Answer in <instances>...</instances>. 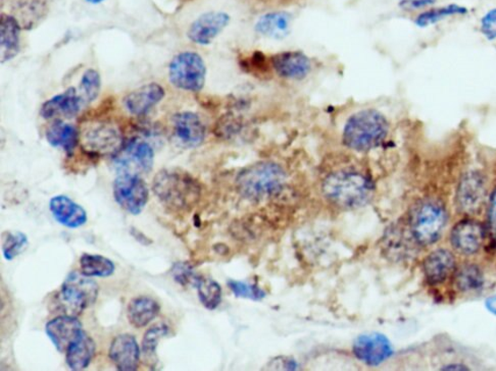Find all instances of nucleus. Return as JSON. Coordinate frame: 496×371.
I'll use <instances>...</instances> for the list:
<instances>
[{
  "mask_svg": "<svg viewBox=\"0 0 496 371\" xmlns=\"http://www.w3.org/2000/svg\"><path fill=\"white\" fill-rule=\"evenodd\" d=\"M325 198L344 209L360 208L368 205L374 195V183L366 174L355 170L334 172L322 185Z\"/></svg>",
  "mask_w": 496,
  "mask_h": 371,
  "instance_id": "nucleus-1",
  "label": "nucleus"
},
{
  "mask_svg": "<svg viewBox=\"0 0 496 371\" xmlns=\"http://www.w3.org/2000/svg\"><path fill=\"white\" fill-rule=\"evenodd\" d=\"M468 13L466 7L458 4H449L440 7H435V9L423 12L415 20V24L420 28H426L432 26L439 21L452 17L462 16Z\"/></svg>",
  "mask_w": 496,
  "mask_h": 371,
  "instance_id": "nucleus-30",
  "label": "nucleus"
},
{
  "mask_svg": "<svg viewBox=\"0 0 496 371\" xmlns=\"http://www.w3.org/2000/svg\"><path fill=\"white\" fill-rule=\"evenodd\" d=\"M131 235L136 240L137 242H140L141 244L144 246H148L152 243L151 240L145 236L142 232L140 230H137L135 228L131 229L130 231Z\"/></svg>",
  "mask_w": 496,
  "mask_h": 371,
  "instance_id": "nucleus-40",
  "label": "nucleus"
},
{
  "mask_svg": "<svg viewBox=\"0 0 496 371\" xmlns=\"http://www.w3.org/2000/svg\"><path fill=\"white\" fill-rule=\"evenodd\" d=\"M455 283L463 293L475 292L484 285V274L475 265L463 266L456 274Z\"/></svg>",
  "mask_w": 496,
  "mask_h": 371,
  "instance_id": "nucleus-29",
  "label": "nucleus"
},
{
  "mask_svg": "<svg viewBox=\"0 0 496 371\" xmlns=\"http://www.w3.org/2000/svg\"><path fill=\"white\" fill-rule=\"evenodd\" d=\"M448 223L446 207L439 200H421L408 215V228L414 241L428 246L439 241Z\"/></svg>",
  "mask_w": 496,
  "mask_h": 371,
  "instance_id": "nucleus-5",
  "label": "nucleus"
},
{
  "mask_svg": "<svg viewBox=\"0 0 496 371\" xmlns=\"http://www.w3.org/2000/svg\"><path fill=\"white\" fill-rule=\"evenodd\" d=\"M96 353V341L83 331L65 351V362L71 370L81 371L90 366Z\"/></svg>",
  "mask_w": 496,
  "mask_h": 371,
  "instance_id": "nucleus-24",
  "label": "nucleus"
},
{
  "mask_svg": "<svg viewBox=\"0 0 496 371\" xmlns=\"http://www.w3.org/2000/svg\"><path fill=\"white\" fill-rule=\"evenodd\" d=\"M228 287L236 297L251 300H261L266 296L264 291L245 282L229 281Z\"/></svg>",
  "mask_w": 496,
  "mask_h": 371,
  "instance_id": "nucleus-36",
  "label": "nucleus"
},
{
  "mask_svg": "<svg viewBox=\"0 0 496 371\" xmlns=\"http://www.w3.org/2000/svg\"><path fill=\"white\" fill-rule=\"evenodd\" d=\"M83 332L78 316L63 315L49 320L46 325L47 336L58 352L67 351L68 347Z\"/></svg>",
  "mask_w": 496,
  "mask_h": 371,
  "instance_id": "nucleus-18",
  "label": "nucleus"
},
{
  "mask_svg": "<svg viewBox=\"0 0 496 371\" xmlns=\"http://www.w3.org/2000/svg\"><path fill=\"white\" fill-rule=\"evenodd\" d=\"M436 0H403L401 5L406 10H421L424 7L433 4Z\"/></svg>",
  "mask_w": 496,
  "mask_h": 371,
  "instance_id": "nucleus-39",
  "label": "nucleus"
},
{
  "mask_svg": "<svg viewBox=\"0 0 496 371\" xmlns=\"http://www.w3.org/2000/svg\"><path fill=\"white\" fill-rule=\"evenodd\" d=\"M165 96L164 87L158 83H150L128 93L124 98V106L130 114L147 115L165 98Z\"/></svg>",
  "mask_w": 496,
  "mask_h": 371,
  "instance_id": "nucleus-19",
  "label": "nucleus"
},
{
  "mask_svg": "<svg viewBox=\"0 0 496 371\" xmlns=\"http://www.w3.org/2000/svg\"><path fill=\"white\" fill-rule=\"evenodd\" d=\"M443 370H468L466 367L463 366H448L446 367L441 368Z\"/></svg>",
  "mask_w": 496,
  "mask_h": 371,
  "instance_id": "nucleus-42",
  "label": "nucleus"
},
{
  "mask_svg": "<svg viewBox=\"0 0 496 371\" xmlns=\"http://www.w3.org/2000/svg\"><path fill=\"white\" fill-rule=\"evenodd\" d=\"M389 132V121L381 112L361 109L346 122L342 141L349 149L364 152L381 147Z\"/></svg>",
  "mask_w": 496,
  "mask_h": 371,
  "instance_id": "nucleus-3",
  "label": "nucleus"
},
{
  "mask_svg": "<svg viewBox=\"0 0 496 371\" xmlns=\"http://www.w3.org/2000/svg\"><path fill=\"white\" fill-rule=\"evenodd\" d=\"M114 198L130 215H138L147 207L150 190L140 174L120 173L113 184Z\"/></svg>",
  "mask_w": 496,
  "mask_h": 371,
  "instance_id": "nucleus-9",
  "label": "nucleus"
},
{
  "mask_svg": "<svg viewBox=\"0 0 496 371\" xmlns=\"http://www.w3.org/2000/svg\"><path fill=\"white\" fill-rule=\"evenodd\" d=\"M456 258L454 254L446 249L435 250L430 253L423 265V272L430 285H440L454 274Z\"/></svg>",
  "mask_w": 496,
  "mask_h": 371,
  "instance_id": "nucleus-22",
  "label": "nucleus"
},
{
  "mask_svg": "<svg viewBox=\"0 0 496 371\" xmlns=\"http://www.w3.org/2000/svg\"><path fill=\"white\" fill-rule=\"evenodd\" d=\"M484 237L483 224L473 220L458 222L450 232L451 245L462 256L476 254L483 244Z\"/></svg>",
  "mask_w": 496,
  "mask_h": 371,
  "instance_id": "nucleus-16",
  "label": "nucleus"
},
{
  "mask_svg": "<svg viewBox=\"0 0 496 371\" xmlns=\"http://www.w3.org/2000/svg\"><path fill=\"white\" fill-rule=\"evenodd\" d=\"M49 209L55 220L65 228L82 227L89 220L86 210L65 195H57L51 198Z\"/></svg>",
  "mask_w": 496,
  "mask_h": 371,
  "instance_id": "nucleus-21",
  "label": "nucleus"
},
{
  "mask_svg": "<svg viewBox=\"0 0 496 371\" xmlns=\"http://www.w3.org/2000/svg\"><path fill=\"white\" fill-rule=\"evenodd\" d=\"M173 139L179 148H198L206 139L207 129L198 114L181 112L172 118Z\"/></svg>",
  "mask_w": 496,
  "mask_h": 371,
  "instance_id": "nucleus-12",
  "label": "nucleus"
},
{
  "mask_svg": "<svg viewBox=\"0 0 496 371\" xmlns=\"http://www.w3.org/2000/svg\"><path fill=\"white\" fill-rule=\"evenodd\" d=\"M80 89L87 103H93L98 97L101 89L99 72L93 69L87 70L80 83Z\"/></svg>",
  "mask_w": 496,
  "mask_h": 371,
  "instance_id": "nucleus-34",
  "label": "nucleus"
},
{
  "mask_svg": "<svg viewBox=\"0 0 496 371\" xmlns=\"http://www.w3.org/2000/svg\"><path fill=\"white\" fill-rule=\"evenodd\" d=\"M114 157V164L118 173H149L155 163V151L151 145L141 138H133L123 144L122 148Z\"/></svg>",
  "mask_w": 496,
  "mask_h": 371,
  "instance_id": "nucleus-10",
  "label": "nucleus"
},
{
  "mask_svg": "<svg viewBox=\"0 0 496 371\" xmlns=\"http://www.w3.org/2000/svg\"><path fill=\"white\" fill-rule=\"evenodd\" d=\"M355 358L370 367L381 366L392 356V347L381 333L362 334L354 344Z\"/></svg>",
  "mask_w": 496,
  "mask_h": 371,
  "instance_id": "nucleus-15",
  "label": "nucleus"
},
{
  "mask_svg": "<svg viewBox=\"0 0 496 371\" xmlns=\"http://www.w3.org/2000/svg\"><path fill=\"white\" fill-rule=\"evenodd\" d=\"M99 288L82 273L73 272L65 278L56 296L57 308L63 315L79 316L97 302Z\"/></svg>",
  "mask_w": 496,
  "mask_h": 371,
  "instance_id": "nucleus-6",
  "label": "nucleus"
},
{
  "mask_svg": "<svg viewBox=\"0 0 496 371\" xmlns=\"http://www.w3.org/2000/svg\"><path fill=\"white\" fill-rule=\"evenodd\" d=\"M82 98L74 87H70L61 94L46 101L40 108V115L45 120L72 119L81 111Z\"/></svg>",
  "mask_w": 496,
  "mask_h": 371,
  "instance_id": "nucleus-20",
  "label": "nucleus"
},
{
  "mask_svg": "<svg viewBox=\"0 0 496 371\" xmlns=\"http://www.w3.org/2000/svg\"><path fill=\"white\" fill-rule=\"evenodd\" d=\"M21 25L11 14L3 13L0 19V50L2 63L10 62L20 53Z\"/></svg>",
  "mask_w": 496,
  "mask_h": 371,
  "instance_id": "nucleus-25",
  "label": "nucleus"
},
{
  "mask_svg": "<svg viewBox=\"0 0 496 371\" xmlns=\"http://www.w3.org/2000/svg\"><path fill=\"white\" fill-rule=\"evenodd\" d=\"M198 289L200 300L204 308L209 310H215L222 301V288L211 279L201 278L195 283Z\"/></svg>",
  "mask_w": 496,
  "mask_h": 371,
  "instance_id": "nucleus-31",
  "label": "nucleus"
},
{
  "mask_svg": "<svg viewBox=\"0 0 496 371\" xmlns=\"http://www.w3.org/2000/svg\"><path fill=\"white\" fill-rule=\"evenodd\" d=\"M80 141L86 154L94 156H115L125 142L119 128L108 122L90 123L80 135Z\"/></svg>",
  "mask_w": 496,
  "mask_h": 371,
  "instance_id": "nucleus-8",
  "label": "nucleus"
},
{
  "mask_svg": "<svg viewBox=\"0 0 496 371\" xmlns=\"http://www.w3.org/2000/svg\"><path fill=\"white\" fill-rule=\"evenodd\" d=\"M286 183V173L279 164L258 163L245 167L236 178L237 190L244 198L261 201L279 194Z\"/></svg>",
  "mask_w": 496,
  "mask_h": 371,
  "instance_id": "nucleus-4",
  "label": "nucleus"
},
{
  "mask_svg": "<svg viewBox=\"0 0 496 371\" xmlns=\"http://www.w3.org/2000/svg\"><path fill=\"white\" fill-rule=\"evenodd\" d=\"M269 68L282 79L301 81L311 74L310 57L298 50H287L269 57Z\"/></svg>",
  "mask_w": 496,
  "mask_h": 371,
  "instance_id": "nucleus-14",
  "label": "nucleus"
},
{
  "mask_svg": "<svg viewBox=\"0 0 496 371\" xmlns=\"http://www.w3.org/2000/svg\"><path fill=\"white\" fill-rule=\"evenodd\" d=\"M108 358L119 371H135L140 367L141 350L133 334L116 336L109 347Z\"/></svg>",
  "mask_w": 496,
  "mask_h": 371,
  "instance_id": "nucleus-17",
  "label": "nucleus"
},
{
  "mask_svg": "<svg viewBox=\"0 0 496 371\" xmlns=\"http://www.w3.org/2000/svg\"><path fill=\"white\" fill-rule=\"evenodd\" d=\"M86 2L91 4H99L101 3H104L105 0H86Z\"/></svg>",
  "mask_w": 496,
  "mask_h": 371,
  "instance_id": "nucleus-43",
  "label": "nucleus"
},
{
  "mask_svg": "<svg viewBox=\"0 0 496 371\" xmlns=\"http://www.w3.org/2000/svg\"><path fill=\"white\" fill-rule=\"evenodd\" d=\"M152 190L160 203L173 212L192 209L201 195L199 181L178 169L159 171L153 179Z\"/></svg>",
  "mask_w": 496,
  "mask_h": 371,
  "instance_id": "nucleus-2",
  "label": "nucleus"
},
{
  "mask_svg": "<svg viewBox=\"0 0 496 371\" xmlns=\"http://www.w3.org/2000/svg\"><path fill=\"white\" fill-rule=\"evenodd\" d=\"M169 80L180 90L201 92L207 80L206 63L194 52L180 53L169 64Z\"/></svg>",
  "mask_w": 496,
  "mask_h": 371,
  "instance_id": "nucleus-7",
  "label": "nucleus"
},
{
  "mask_svg": "<svg viewBox=\"0 0 496 371\" xmlns=\"http://www.w3.org/2000/svg\"><path fill=\"white\" fill-rule=\"evenodd\" d=\"M171 274L175 282L182 287L188 285L195 286L196 282L200 279V276L195 274L193 267L185 263V261H179V263L174 264Z\"/></svg>",
  "mask_w": 496,
  "mask_h": 371,
  "instance_id": "nucleus-35",
  "label": "nucleus"
},
{
  "mask_svg": "<svg viewBox=\"0 0 496 371\" xmlns=\"http://www.w3.org/2000/svg\"><path fill=\"white\" fill-rule=\"evenodd\" d=\"M29 244V240L24 232L19 231H9L4 232L3 237V254L7 261L18 257Z\"/></svg>",
  "mask_w": 496,
  "mask_h": 371,
  "instance_id": "nucleus-33",
  "label": "nucleus"
},
{
  "mask_svg": "<svg viewBox=\"0 0 496 371\" xmlns=\"http://www.w3.org/2000/svg\"><path fill=\"white\" fill-rule=\"evenodd\" d=\"M47 140L55 148H61L65 155L72 156L80 143V132L71 123L57 120L46 133Z\"/></svg>",
  "mask_w": 496,
  "mask_h": 371,
  "instance_id": "nucleus-26",
  "label": "nucleus"
},
{
  "mask_svg": "<svg viewBox=\"0 0 496 371\" xmlns=\"http://www.w3.org/2000/svg\"><path fill=\"white\" fill-rule=\"evenodd\" d=\"M293 16L287 12H268L255 21L254 30L262 38L269 39H283L290 32Z\"/></svg>",
  "mask_w": 496,
  "mask_h": 371,
  "instance_id": "nucleus-23",
  "label": "nucleus"
},
{
  "mask_svg": "<svg viewBox=\"0 0 496 371\" xmlns=\"http://www.w3.org/2000/svg\"><path fill=\"white\" fill-rule=\"evenodd\" d=\"M80 267L81 273L90 278H108L115 271L113 261L99 254L84 253L80 258Z\"/></svg>",
  "mask_w": 496,
  "mask_h": 371,
  "instance_id": "nucleus-28",
  "label": "nucleus"
},
{
  "mask_svg": "<svg viewBox=\"0 0 496 371\" xmlns=\"http://www.w3.org/2000/svg\"><path fill=\"white\" fill-rule=\"evenodd\" d=\"M160 312L159 303L150 296H138L130 301L127 308L128 322L135 329L148 326Z\"/></svg>",
  "mask_w": 496,
  "mask_h": 371,
  "instance_id": "nucleus-27",
  "label": "nucleus"
},
{
  "mask_svg": "<svg viewBox=\"0 0 496 371\" xmlns=\"http://www.w3.org/2000/svg\"><path fill=\"white\" fill-rule=\"evenodd\" d=\"M486 308L492 312V314L496 316V296L486 300Z\"/></svg>",
  "mask_w": 496,
  "mask_h": 371,
  "instance_id": "nucleus-41",
  "label": "nucleus"
},
{
  "mask_svg": "<svg viewBox=\"0 0 496 371\" xmlns=\"http://www.w3.org/2000/svg\"><path fill=\"white\" fill-rule=\"evenodd\" d=\"M481 32L487 40L496 39V7L487 12L481 19Z\"/></svg>",
  "mask_w": 496,
  "mask_h": 371,
  "instance_id": "nucleus-37",
  "label": "nucleus"
},
{
  "mask_svg": "<svg viewBox=\"0 0 496 371\" xmlns=\"http://www.w3.org/2000/svg\"><path fill=\"white\" fill-rule=\"evenodd\" d=\"M169 326L165 324L151 326L150 329L145 333L142 339L141 351L144 358H147V359L151 362L156 360L159 341L167 336H169Z\"/></svg>",
  "mask_w": 496,
  "mask_h": 371,
  "instance_id": "nucleus-32",
  "label": "nucleus"
},
{
  "mask_svg": "<svg viewBox=\"0 0 496 371\" xmlns=\"http://www.w3.org/2000/svg\"><path fill=\"white\" fill-rule=\"evenodd\" d=\"M488 223H490L491 231L496 236V189L493 191L488 207Z\"/></svg>",
  "mask_w": 496,
  "mask_h": 371,
  "instance_id": "nucleus-38",
  "label": "nucleus"
},
{
  "mask_svg": "<svg viewBox=\"0 0 496 371\" xmlns=\"http://www.w3.org/2000/svg\"><path fill=\"white\" fill-rule=\"evenodd\" d=\"M231 21L232 17L228 12H204L189 26L187 38L195 45L208 46L229 27Z\"/></svg>",
  "mask_w": 496,
  "mask_h": 371,
  "instance_id": "nucleus-11",
  "label": "nucleus"
},
{
  "mask_svg": "<svg viewBox=\"0 0 496 371\" xmlns=\"http://www.w3.org/2000/svg\"><path fill=\"white\" fill-rule=\"evenodd\" d=\"M486 186L483 173L469 172L465 174L457 189L456 206L459 213L475 215L483 205Z\"/></svg>",
  "mask_w": 496,
  "mask_h": 371,
  "instance_id": "nucleus-13",
  "label": "nucleus"
}]
</instances>
